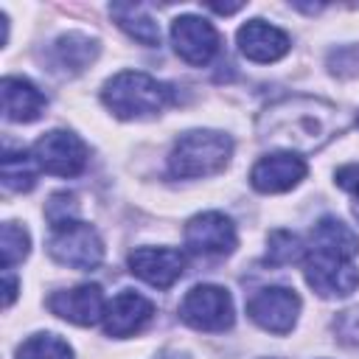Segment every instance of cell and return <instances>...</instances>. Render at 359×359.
I'll return each instance as SVG.
<instances>
[{
    "label": "cell",
    "mask_w": 359,
    "mask_h": 359,
    "mask_svg": "<svg viewBox=\"0 0 359 359\" xmlns=\"http://www.w3.org/2000/svg\"><path fill=\"white\" fill-rule=\"evenodd\" d=\"M339 129V115L328 101L311 95H289L269 104L258 118L261 140L292 149L294 151H314L325 146L334 132Z\"/></svg>",
    "instance_id": "1"
},
{
    "label": "cell",
    "mask_w": 359,
    "mask_h": 359,
    "mask_svg": "<svg viewBox=\"0 0 359 359\" xmlns=\"http://www.w3.org/2000/svg\"><path fill=\"white\" fill-rule=\"evenodd\" d=\"M171 98H174V93L168 84H163L154 76L140 73V70H123V73L112 76L101 90L104 107L115 118H123V121L160 115L171 104Z\"/></svg>",
    "instance_id": "2"
},
{
    "label": "cell",
    "mask_w": 359,
    "mask_h": 359,
    "mask_svg": "<svg viewBox=\"0 0 359 359\" xmlns=\"http://www.w3.org/2000/svg\"><path fill=\"white\" fill-rule=\"evenodd\" d=\"M230 154H233V140L224 132L194 129L174 143L168 154V174L177 180L210 177L230 163Z\"/></svg>",
    "instance_id": "3"
},
{
    "label": "cell",
    "mask_w": 359,
    "mask_h": 359,
    "mask_svg": "<svg viewBox=\"0 0 359 359\" xmlns=\"http://www.w3.org/2000/svg\"><path fill=\"white\" fill-rule=\"evenodd\" d=\"M233 317L230 292L213 283L194 286L180 303V320L196 331H224L233 325Z\"/></svg>",
    "instance_id": "4"
},
{
    "label": "cell",
    "mask_w": 359,
    "mask_h": 359,
    "mask_svg": "<svg viewBox=\"0 0 359 359\" xmlns=\"http://www.w3.org/2000/svg\"><path fill=\"white\" fill-rule=\"evenodd\" d=\"M48 252L56 264L70 269H95L104 258V244L95 227L84 222H73L65 227H56L48 238Z\"/></svg>",
    "instance_id": "5"
},
{
    "label": "cell",
    "mask_w": 359,
    "mask_h": 359,
    "mask_svg": "<svg viewBox=\"0 0 359 359\" xmlns=\"http://www.w3.org/2000/svg\"><path fill=\"white\" fill-rule=\"evenodd\" d=\"M31 157L48 174H56V177H79L84 171V165H87V146L81 143L79 135H73L67 129H53V132L42 135L34 143Z\"/></svg>",
    "instance_id": "6"
},
{
    "label": "cell",
    "mask_w": 359,
    "mask_h": 359,
    "mask_svg": "<svg viewBox=\"0 0 359 359\" xmlns=\"http://www.w3.org/2000/svg\"><path fill=\"white\" fill-rule=\"evenodd\" d=\"M250 320L269 334H289L300 314V297L286 286H266L247 300Z\"/></svg>",
    "instance_id": "7"
},
{
    "label": "cell",
    "mask_w": 359,
    "mask_h": 359,
    "mask_svg": "<svg viewBox=\"0 0 359 359\" xmlns=\"http://www.w3.org/2000/svg\"><path fill=\"white\" fill-rule=\"evenodd\" d=\"M306 283L320 297H348L359 286V269L353 261L311 250L306 258Z\"/></svg>",
    "instance_id": "8"
},
{
    "label": "cell",
    "mask_w": 359,
    "mask_h": 359,
    "mask_svg": "<svg viewBox=\"0 0 359 359\" xmlns=\"http://www.w3.org/2000/svg\"><path fill=\"white\" fill-rule=\"evenodd\" d=\"M171 45L177 50L180 59H185L188 65H208L216 50H219V34L216 28L196 14H182L171 22Z\"/></svg>",
    "instance_id": "9"
},
{
    "label": "cell",
    "mask_w": 359,
    "mask_h": 359,
    "mask_svg": "<svg viewBox=\"0 0 359 359\" xmlns=\"http://www.w3.org/2000/svg\"><path fill=\"white\" fill-rule=\"evenodd\" d=\"M185 247L196 255H230L236 250V224L219 213H196L185 224Z\"/></svg>",
    "instance_id": "10"
},
{
    "label": "cell",
    "mask_w": 359,
    "mask_h": 359,
    "mask_svg": "<svg viewBox=\"0 0 359 359\" xmlns=\"http://www.w3.org/2000/svg\"><path fill=\"white\" fill-rule=\"evenodd\" d=\"M129 269L154 289L174 286L185 272V255L174 247H137L129 255Z\"/></svg>",
    "instance_id": "11"
},
{
    "label": "cell",
    "mask_w": 359,
    "mask_h": 359,
    "mask_svg": "<svg viewBox=\"0 0 359 359\" xmlns=\"http://www.w3.org/2000/svg\"><path fill=\"white\" fill-rule=\"evenodd\" d=\"M48 309L76 325H95L98 320H104L107 303H104V292L95 283H81L73 289H62L53 292L48 297Z\"/></svg>",
    "instance_id": "12"
},
{
    "label": "cell",
    "mask_w": 359,
    "mask_h": 359,
    "mask_svg": "<svg viewBox=\"0 0 359 359\" xmlns=\"http://www.w3.org/2000/svg\"><path fill=\"white\" fill-rule=\"evenodd\" d=\"M306 171H309V165L303 157L289 154V151H278V154L261 157L252 165L250 182L261 194H283V191H292L306 177Z\"/></svg>",
    "instance_id": "13"
},
{
    "label": "cell",
    "mask_w": 359,
    "mask_h": 359,
    "mask_svg": "<svg viewBox=\"0 0 359 359\" xmlns=\"http://www.w3.org/2000/svg\"><path fill=\"white\" fill-rule=\"evenodd\" d=\"M151 314H154L151 300H146V297L137 294V292L123 289V292H118V294L107 303V311H104V331H107L109 337H118V339L132 337V334L143 331V325L151 320Z\"/></svg>",
    "instance_id": "14"
},
{
    "label": "cell",
    "mask_w": 359,
    "mask_h": 359,
    "mask_svg": "<svg viewBox=\"0 0 359 359\" xmlns=\"http://www.w3.org/2000/svg\"><path fill=\"white\" fill-rule=\"evenodd\" d=\"M98 56V42L84 36V34H62L59 39L50 42L48 53H45V62H48V70L50 73H59V76H76L81 70H87Z\"/></svg>",
    "instance_id": "15"
},
{
    "label": "cell",
    "mask_w": 359,
    "mask_h": 359,
    "mask_svg": "<svg viewBox=\"0 0 359 359\" xmlns=\"http://www.w3.org/2000/svg\"><path fill=\"white\" fill-rule=\"evenodd\" d=\"M236 39H238V50H241L250 62H261V65L278 62V59L286 56V50H289V36H286L280 28H275V25H269V22H264V20H250V22H244V25L238 28Z\"/></svg>",
    "instance_id": "16"
},
{
    "label": "cell",
    "mask_w": 359,
    "mask_h": 359,
    "mask_svg": "<svg viewBox=\"0 0 359 359\" xmlns=\"http://www.w3.org/2000/svg\"><path fill=\"white\" fill-rule=\"evenodd\" d=\"M0 93H3V115L6 121H14V123H31L48 107L45 95L28 79H20V76H6L0 84Z\"/></svg>",
    "instance_id": "17"
},
{
    "label": "cell",
    "mask_w": 359,
    "mask_h": 359,
    "mask_svg": "<svg viewBox=\"0 0 359 359\" xmlns=\"http://www.w3.org/2000/svg\"><path fill=\"white\" fill-rule=\"evenodd\" d=\"M311 250L328 252V255H339V258L351 261L359 252V236L348 224H342L339 219L325 216L311 230Z\"/></svg>",
    "instance_id": "18"
},
{
    "label": "cell",
    "mask_w": 359,
    "mask_h": 359,
    "mask_svg": "<svg viewBox=\"0 0 359 359\" xmlns=\"http://www.w3.org/2000/svg\"><path fill=\"white\" fill-rule=\"evenodd\" d=\"M109 14L115 17L118 28L126 31L135 42L140 45H160V25L151 20V14L143 8V6H135V3H112L109 6Z\"/></svg>",
    "instance_id": "19"
},
{
    "label": "cell",
    "mask_w": 359,
    "mask_h": 359,
    "mask_svg": "<svg viewBox=\"0 0 359 359\" xmlns=\"http://www.w3.org/2000/svg\"><path fill=\"white\" fill-rule=\"evenodd\" d=\"M36 160L34 157H28V154H11V151H6L3 154V163H0V174H3V185L8 188V191H17V194H22V191H31L34 185H36Z\"/></svg>",
    "instance_id": "20"
},
{
    "label": "cell",
    "mask_w": 359,
    "mask_h": 359,
    "mask_svg": "<svg viewBox=\"0 0 359 359\" xmlns=\"http://www.w3.org/2000/svg\"><path fill=\"white\" fill-rule=\"evenodd\" d=\"M17 359H73V348L56 334H34L17 348Z\"/></svg>",
    "instance_id": "21"
},
{
    "label": "cell",
    "mask_w": 359,
    "mask_h": 359,
    "mask_svg": "<svg viewBox=\"0 0 359 359\" xmlns=\"http://www.w3.org/2000/svg\"><path fill=\"white\" fill-rule=\"evenodd\" d=\"M303 258H306V247L294 233L275 230L269 236V247H266V255H264V261L269 266H286V264H294V261H303Z\"/></svg>",
    "instance_id": "22"
},
{
    "label": "cell",
    "mask_w": 359,
    "mask_h": 359,
    "mask_svg": "<svg viewBox=\"0 0 359 359\" xmlns=\"http://www.w3.org/2000/svg\"><path fill=\"white\" fill-rule=\"evenodd\" d=\"M31 238L25 233V227L6 222L3 224V236H0V252H3V269H11L14 264H20L28 255Z\"/></svg>",
    "instance_id": "23"
},
{
    "label": "cell",
    "mask_w": 359,
    "mask_h": 359,
    "mask_svg": "<svg viewBox=\"0 0 359 359\" xmlns=\"http://www.w3.org/2000/svg\"><path fill=\"white\" fill-rule=\"evenodd\" d=\"M76 213H79L76 194H67V191L53 194V196L48 199V205H45V216H48V222L53 224V230H56V227H65V224L79 222V219H76Z\"/></svg>",
    "instance_id": "24"
},
{
    "label": "cell",
    "mask_w": 359,
    "mask_h": 359,
    "mask_svg": "<svg viewBox=\"0 0 359 359\" xmlns=\"http://www.w3.org/2000/svg\"><path fill=\"white\" fill-rule=\"evenodd\" d=\"M328 70L339 79H351L359 76V45H348V48H337L328 56Z\"/></svg>",
    "instance_id": "25"
},
{
    "label": "cell",
    "mask_w": 359,
    "mask_h": 359,
    "mask_svg": "<svg viewBox=\"0 0 359 359\" xmlns=\"http://www.w3.org/2000/svg\"><path fill=\"white\" fill-rule=\"evenodd\" d=\"M337 185L359 196V163H351V165H342V168L337 171Z\"/></svg>",
    "instance_id": "26"
},
{
    "label": "cell",
    "mask_w": 359,
    "mask_h": 359,
    "mask_svg": "<svg viewBox=\"0 0 359 359\" xmlns=\"http://www.w3.org/2000/svg\"><path fill=\"white\" fill-rule=\"evenodd\" d=\"M3 280H6V306H11V303H14V297H17V280L11 278V272H8V269L3 272Z\"/></svg>",
    "instance_id": "27"
},
{
    "label": "cell",
    "mask_w": 359,
    "mask_h": 359,
    "mask_svg": "<svg viewBox=\"0 0 359 359\" xmlns=\"http://www.w3.org/2000/svg\"><path fill=\"white\" fill-rule=\"evenodd\" d=\"M208 8H210V11H216V14H233V11H238V8H241V3H233V6H219V3H210Z\"/></svg>",
    "instance_id": "28"
},
{
    "label": "cell",
    "mask_w": 359,
    "mask_h": 359,
    "mask_svg": "<svg viewBox=\"0 0 359 359\" xmlns=\"http://www.w3.org/2000/svg\"><path fill=\"white\" fill-rule=\"evenodd\" d=\"M353 216L359 219V196H356V202H353Z\"/></svg>",
    "instance_id": "29"
},
{
    "label": "cell",
    "mask_w": 359,
    "mask_h": 359,
    "mask_svg": "<svg viewBox=\"0 0 359 359\" xmlns=\"http://www.w3.org/2000/svg\"><path fill=\"white\" fill-rule=\"evenodd\" d=\"M356 126H359V115H356Z\"/></svg>",
    "instance_id": "30"
}]
</instances>
